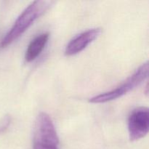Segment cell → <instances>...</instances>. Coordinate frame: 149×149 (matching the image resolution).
Wrapping results in <instances>:
<instances>
[{
  "instance_id": "7",
  "label": "cell",
  "mask_w": 149,
  "mask_h": 149,
  "mask_svg": "<svg viewBox=\"0 0 149 149\" xmlns=\"http://www.w3.org/2000/svg\"><path fill=\"white\" fill-rule=\"evenodd\" d=\"M10 124V117H9L8 116H5V117L3 119L2 122L0 124V133L3 132L7 127H8L9 125Z\"/></svg>"
},
{
  "instance_id": "2",
  "label": "cell",
  "mask_w": 149,
  "mask_h": 149,
  "mask_svg": "<svg viewBox=\"0 0 149 149\" xmlns=\"http://www.w3.org/2000/svg\"><path fill=\"white\" fill-rule=\"evenodd\" d=\"M148 74V63L142 64L138 70L127 79L122 85L109 92L93 97L89 100L92 103H104L121 97L129 92L138 87L143 81L146 79Z\"/></svg>"
},
{
  "instance_id": "5",
  "label": "cell",
  "mask_w": 149,
  "mask_h": 149,
  "mask_svg": "<svg viewBox=\"0 0 149 149\" xmlns=\"http://www.w3.org/2000/svg\"><path fill=\"white\" fill-rule=\"evenodd\" d=\"M102 32L100 28L89 29L76 36L66 45L65 49V55L72 56L79 53L84 50L89 45L94 42L100 36Z\"/></svg>"
},
{
  "instance_id": "8",
  "label": "cell",
  "mask_w": 149,
  "mask_h": 149,
  "mask_svg": "<svg viewBox=\"0 0 149 149\" xmlns=\"http://www.w3.org/2000/svg\"><path fill=\"white\" fill-rule=\"evenodd\" d=\"M33 149H58L56 146L33 144Z\"/></svg>"
},
{
  "instance_id": "6",
  "label": "cell",
  "mask_w": 149,
  "mask_h": 149,
  "mask_svg": "<svg viewBox=\"0 0 149 149\" xmlns=\"http://www.w3.org/2000/svg\"><path fill=\"white\" fill-rule=\"evenodd\" d=\"M49 38V33H43L34 38L28 46L25 54L26 62L34 61L43 51Z\"/></svg>"
},
{
  "instance_id": "4",
  "label": "cell",
  "mask_w": 149,
  "mask_h": 149,
  "mask_svg": "<svg viewBox=\"0 0 149 149\" xmlns=\"http://www.w3.org/2000/svg\"><path fill=\"white\" fill-rule=\"evenodd\" d=\"M149 130V113L146 107L135 109L128 119L130 140L136 141L144 138Z\"/></svg>"
},
{
  "instance_id": "1",
  "label": "cell",
  "mask_w": 149,
  "mask_h": 149,
  "mask_svg": "<svg viewBox=\"0 0 149 149\" xmlns=\"http://www.w3.org/2000/svg\"><path fill=\"white\" fill-rule=\"evenodd\" d=\"M51 1H34L29 4L20 15L0 43V47H7L18 39L29 27L46 13L53 4Z\"/></svg>"
},
{
  "instance_id": "3",
  "label": "cell",
  "mask_w": 149,
  "mask_h": 149,
  "mask_svg": "<svg viewBox=\"0 0 149 149\" xmlns=\"http://www.w3.org/2000/svg\"><path fill=\"white\" fill-rule=\"evenodd\" d=\"M33 144L58 146L59 138L50 116L46 113H39L36 117L33 129Z\"/></svg>"
}]
</instances>
